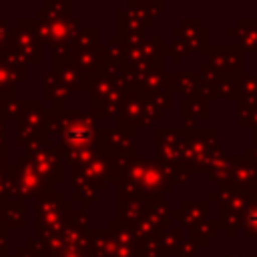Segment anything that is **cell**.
Here are the masks:
<instances>
[{"label": "cell", "mask_w": 257, "mask_h": 257, "mask_svg": "<svg viewBox=\"0 0 257 257\" xmlns=\"http://www.w3.org/2000/svg\"><path fill=\"white\" fill-rule=\"evenodd\" d=\"M0 163L2 165H10V161H8V137H6L4 120H0Z\"/></svg>", "instance_id": "obj_27"}, {"label": "cell", "mask_w": 257, "mask_h": 257, "mask_svg": "<svg viewBox=\"0 0 257 257\" xmlns=\"http://www.w3.org/2000/svg\"><path fill=\"white\" fill-rule=\"evenodd\" d=\"M46 114V100H22V108L16 120V145L26 147L28 141L44 135Z\"/></svg>", "instance_id": "obj_6"}, {"label": "cell", "mask_w": 257, "mask_h": 257, "mask_svg": "<svg viewBox=\"0 0 257 257\" xmlns=\"http://www.w3.org/2000/svg\"><path fill=\"white\" fill-rule=\"evenodd\" d=\"M22 108V98L18 94H2L0 96V120H18Z\"/></svg>", "instance_id": "obj_24"}, {"label": "cell", "mask_w": 257, "mask_h": 257, "mask_svg": "<svg viewBox=\"0 0 257 257\" xmlns=\"http://www.w3.org/2000/svg\"><path fill=\"white\" fill-rule=\"evenodd\" d=\"M0 257H10L8 255V243L6 245H0Z\"/></svg>", "instance_id": "obj_29"}, {"label": "cell", "mask_w": 257, "mask_h": 257, "mask_svg": "<svg viewBox=\"0 0 257 257\" xmlns=\"http://www.w3.org/2000/svg\"><path fill=\"white\" fill-rule=\"evenodd\" d=\"M66 126V108H50L46 114V122H44V133L52 139L62 137Z\"/></svg>", "instance_id": "obj_22"}, {"label": "cell", "mask_w": 257, "mask_h": 257, "mask_svg": "<svg viewBox=\"0 0 257 257\" xmlns=\"http://www.w3.org/2000/svg\"><path fill=\"white\" fill-rule=\"evenodd\" d=\"M12 24L8 20H0V54L8 50V42H10V34H12Z\"/></svg>", "instance_id": "obj_26"}, {"label": "cell", "mask_w": 257, "mask_h": 257, "mask_svg": "<svg viewBox=\"0 0 257 257\" xmlns=\"http://www.w3.org/2000/svg\"><path fill=\"white\" fill-rule=\"evenodd\" d=\"M114 92H120L116 90L112 78L104 72H98L96 76L90 78V86H88V106H90V112L96 116L100 106L114 94Z\"/></svg>", "instance_id": "obj_11"}, {"label": "cell", "mask_w": 257, "mask_h": 257, "mask_svg": "<svg viewBox=\"0 0 257 257\" xmlns=\"http://www.w3.org/2000/svg\"><path fill=\"white\" fill-rule=\"evenodd\" d=\"M124 60H126V46L116 34H110L102 44V72L104 74L116 72L118 68L124 66Z\"/></svg>", "instance_id": "obj_14"}, {"label": "cell", "mask_w": 257, "mask_h": 257, "mask_svg": "<svg viewBox=\"0 0 257 257\" xmlns=\"http://www.w3.org/2000/svg\"><path fill=\"white\" fill-rule=\"evenodd\" d=\"M38 173L54 187L64 181V159H62V147L56 145L36 157H30Z\"/></svg>", "instance_id": "obj_10"}, {"label": "cell", "mask_w": 257, "mask_h": 257, "mask_svg": "<svg viewBox=\"0 0 257 257\" xmlns=\"http://www.w3.org/2000/svg\"><path fill=\"white\" fill-rule=\"evenodd\" d=\"M52 72L72 90V92H88V86H90V78L84 76L80 70H76L70 64H60V66H52Z\"/></svg>", "instance_id": "obj_18"}, {"label": "cell", "mask_w": 257, "mask_h": 257, "mask_svg": "<svg viewBox=\"0 0 257 257\" xmlns=\"http://www.w3.org/2000/svg\"><path fill=\"white\" fill-rule=\"evenodd\" d=\"M36 18H50V20H72V2L70 0H48L34 10Z\"/></svg>", "instance_id": "obj_20"}, {"label": "cell", "mask_w": 257, "mask_h": 257, "mask_svg": "<svg viewBox=\"0 0 257 257\" xmlns=\"http://www.w3.org/2000/svg\"><path fill=\"white\" fill-rule=\"evenodd\" d=\"M14 165H16V171H18V175H20V181H22V185H24V191H26V197H28V199L34 201L36 197L54 191V187L38 173V169L34 167L32 159H30L26 153L16 155V163H14Z\"/></svg>", "instance_id": "obj_9"}, {"label": "cell", "mask_w": 257, "mask_h": 257, "mask_svg": "<svg viewBox=\"0 0 257 257\" xmlns=\"http://www.w3.org/2000/svg\"><path fill=\"white\" fill-rule=\"evenodd\" d=\"M100 149L106 151L108 155L114 157H131L135 159V149H137V139L133 128H122V126H102L100 133Z\"/></svg>", "instance_id": "obj_8"}, {"label": "cell", "mask_w": 257, "mask_h": 257, "mask_svg": "<svg viewBox=\"0 0 257 257\" xmlns=\"http://www.w3.org/2000/svg\"><path fill=\"white\" fill-rule=\"evenodd\" d=\"M44 42L32 26V18H16V24L10 34L8 50L16 52L26 64H44L46 50Z\"/></svg>", "instance_id": "obj_4"}, {"label": "cell", "mask_w": 257, "mask_h": 257, "mask_svg": "<svg viewBox=\"0 0 257 257\" xmlns=\"http://www.w3.org/2000/svg\"><path fill=\"white\" fill-rule=\"evenodd\" d=\"M100 120L88 110H66V126L60 137V147L66 151H82L100 147Z\"/></svg>", "instance_id": "obj_2"}, {"label": "cell", "mask_w": 257, "mask_h": 257, "mask_svg": "<svg viewBox=\"0 0 257 257\" xmlns=\"http://www.w3.org/2000/svg\"><path fill=\"white\" fill-rule=\"evenodd\" d=\"M118 181V171H116V159L114 155H108L106 151H98L88 163L70 169V183L72 189H80L86 183L92 185H100L104 189H108L112 183Z\"/></svg>", "instance_id": "obj_3"}, {"label": "cell", "mask_w": 257, "mask_h": 257, "mask_svg": "<svg viewBox=\"0 0 257 257\" xmlns=\"http://www.w3.org/2000/svg\"><path fill=\"white\" fill-rule=\"evenodd\" d=\"M88 257H114V241L106 227H90Z\"/></svg>", "instance_id": "obj_17"}, {"label": "cell", "mask_w": 257, "mask_h": 257, "mask_svg": "<svg viewBox=\"0 0 257 257\" xmlns=\"http://www.w3.org/2000/svg\"><path fill=\"white\" fill-rule=\"evenodd\" d=\"M72 66L84 76L92 78L102 72V46L92 48H72Z\"/></svg>", "instance_id": "obj_13"}, {"label": "cell", "mask_w": 257, "mask_h": 257, "mask_svg": "<svg viewBox=\"0 0 257 257\" xmlns=\"http://www.w3.org/2000/svg\"><path fill=\"white\" fill-rule=\"evenodd\" d=\"M32 203H34V235L40 237L42 241H50L58 237V233L62 231L64 215L72 209V201L64 199V195L54 189L50 193L36 197Z\"/></svg>", "instance_id": "obj_1"}, {"label": "cell", "mask_w": 257, "mask_h": 257, "mask_svg": "<svg viewBox=\"0 0 257 257\" xmlns=\"http://www.w3.org/2000/svg\"><path fill=\"white\" fill-rule=\"evenodd\" d=\"M10 257H36V255H34L26 245H18V247H16V253L10 255Z\"/></svg>", "instance_id": "obj_28"}, {"label": "cell", "mask_w": 257, "mask_h": 257, "mask_svg": "<svg viewBox=\"0 0 257 257\" xmlns=\"http://www.w3.org/2000/svg\"><path fill=\"white\" fill-rule=\"evenodd\" d=\"M6 201H28L24 185L20 181V175H18L14 163H10L6 167Z\"/></svg>", "instance_id": "obj_21"}, {"label": "cell", "mask_w": 257, "mask_h": 257, "mask_svg": "<svg viewBox=\"0 0 257 257\" xmlns=\"http://www.w3.org/2000/svg\"><path fill=\"white\" fill-rule=\"evenodd\" d=\"M157 112H159V106H155L145 94L135 92V90H128L124 94L120 112L114 118V124L116 126H122V128H133L135 131L139 126L153 124L155 118H157Z\"/></svg>", "instance_id": "obj_5"}, {"label": "cell", "mask_w": 257, "mask_h": 257, "mask_svg": "<svg viewBox=\"0 0 257 257\" xmlns=\"http://www.w3.org/2000/svg\"><path fill=\"white\" fill-rule=\"evenodd\" d=\"M72 90L50 70L44 72V100L52 104V108H62L64 102L72 98Z\"/></svg>", "instance_id": "obj_15"}, {"label": "cell", "mask_w": 257, "mask_h": 257, "mask_svg": "<svg viewBox=\"0 0 257 257\" xmlns=\"http://www.w3.org/2000/svg\"><path fill=\"white\" fill-rule=\"evenodd\" d=\"M116 219L122 221L128 229L135 227L145 219V201L116 195Z\"/></svg>", "instance_id": "obj_16"}, {"label": "cell", "mask_w": 257, "mask_h": 257, "mask_svg": "<svg viewBox=\"0 0 257 257\" xmlns=\"http://www.w3.org/2000/svg\"><path fill=\"white\" fill-rule=\"evenodd\" d=\"M26 62L12 50L0 54V96L18 94V84L26 80Z\"/></svg>", "instance_id": "obj_7"}, {"label": "cell", "mask_w": 257, "mask_h": 257, "mask_svg": "<svg viewBox=\"0 0 257 257\" xmlns=\"http://www.w3.org/2000/svg\"><path fill=\"white\" fill-rule=\"evenodd\" d=\"M2 217L8 229H26L28 225V205L26 201H4L0 205Z\"/></svg>", "instance_id": "obj_19"}, {"label": "cell", "mask_w": 257, "mask_h": 257, "mask_svg": "<svg viewBox=\"0 0 257 257\" xmlns=\"http://www.w3.org/2000/svg\"><path fill=\"white\" fill-rule=\"evenodd\" d=\"M72 48H92L100 46V28L98 26H82L76 38L70 42Z\"/></svg>", "instance_id": "obj_23"}, {"label": "cell", "mask_w": 257, "mask_h": 257, "mask_svg": "<svg viewBox=\"0 0 257 257\" xmlns=\"http://www.w3.org/2000/svg\"><path fill=\"white\" fill-rule=\"evenodd\" d=\"M52 147H56V145H54V139L44 133V135H40V137H34L32 141H28V145H26L24 149H26V155H28V157H36V155H40V153H44V151H48V149H52Z\"/></svg>", "instance_id": "obj_25"}, {"label": "cell", "mask_w": 257, "mask_h": 257, "mask_svg": "<svg viewBox=\"0 0 257 257\" xmlns=\"http://www.w3.org/2000/svg\"><path fill=\"white\" fill-rule=\"evenodd\" d=\"M104 227L108 229L114 241V257H137V243L131 235V229L122 221L114 217V219H108Z\"/></svg>", "instance_id": "obj_12"}]
</instances>
